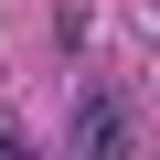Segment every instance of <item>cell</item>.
Wrapping results in <instances>:
<instances>
[{
	"label": "cell",
	"instance_id": "6da1fadb",
	"mask_svg": "<svg viewBox=\"0 0 160 160\" xmlns=\"http://www.w3.org/2000/svg\"><path fill=\"white\" fill-rule=\"evenodd\" d=\"M64 149H75V160H128V107H118V96H86Z\"/></svg>",
	"mask_w": 160,
	"mask_h": 160
}]
</instances>
